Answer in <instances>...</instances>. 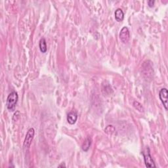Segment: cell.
<instances>
[{
  "mask_svg": "<svg viewBox=\"0 0 168 168\" xmlns=\"http://www.w3.org/2000/svg\"><path fill=\"white\" fill-rule=\"evenodd\" d=\"M18 95L17 92L12 91L9 94L7 99L6 102V107L7 109L11 112L15 111L16 105L18 102Z\"/></svg>",
  "mask_w": 168,
  "mask_h": 168,
  "instance_id": "1",
  "label": "cell"
},
{
  "mask_svg": "<svg viewBox=\"0 0 168 168\" xmlns=\"http://www.w3.org/2000/svg\"><path fill=\"white\" fill-rule=\"evenodd\" d=\"M142 156L144 158V164H145L146 167H156L155 163L154 162L152 157L150 155V149L148 146H146L145 149L142 152Z\"/></svg>",
  "mask_w": 168,
  "mask_h": 168,
  "instance_id": "2",
  "label": "cell"
},
{
  "mask_svg": "<svg viewBox=\"0 0 168 168\" xmlns=\"http://www.w3.org/2000/svg\"><path fill=\"white\" fill-rule=\"evenodd\" d=\"M34 135H35V130H34V129L32 128L29 129V130L28 131L26 135V137H25L24 144H23V146H24V148H28L30 146L32 142L34 139Z\"/></svg>",
  "mask_w": 168,
  "mask_h": 168,
  "instance_id": "3",
  "label": "cell"
},
{
  "mask_svg": "<svg viewBox=\"0 0 168 168\" xmlns=\"http://www.w3.org/2000/svg\"><path fill=\"white\" fill-rule=\"evenodd\" d=\"M119 39L123 43H127L130 39V33L128 27H123L121 30L119 34Z\"/></svg>",
  "mask_w": 168,
  "mask_h": 168,
  "instance_id": "4",
  "label": "cell"
},
{
  "mask_svg": "<svg viewBox=\"0 0 168 168\" xmlns=\"http://www.w3.org/2000/svg\"><path fill=\"white\" fill-rule=\"evenodd\" d=\"M159 97L164 105L165 110H167V101H168V91L166 88H162L160 91Z\"/></svg>",
  "mask_w": 168,
  "mask_h": 168,
  "instance_id": "5",
  "label": "cell"
},
{
  "mask_svg": "<svg viewBox=\"0 0 168 168\" xmlns=\"http://www.w3.org/2000/svg\"><path fill=\"white\" fill-rule=\"evenodd\" d=\"M78 119V114L76 112H70L67 115V121L70 125H74Z\"/></svg>",
  "mask_w": 168,
  "mask_h": 168,
  "instance_id": "6",
  "label": "cell"
},
{
  "mask_svg": "<svg viewBox=\"0 0 168 168\" xmlns=\"http://www.w3.org/2000/svg\"><path fill=\"white\" fill-rule=\"evenodd\" d=\"M91 143H92L91 138L89 137L86 138V140H85L84 143H83L82 146V150H84V152L88 151L89 148H90V146L91 145Z\"/></svg>",
  "mask_w": 168,
  "mask_h": 168,
  "instance_id": "7",
  "label": "cell"
},
{
  "mask_svg": "<svg viewBox=\"0 0 168 168\" xmlns=\"http://www.w3.org/2000/svg\"><path fill=\"white\" fill-rule=\"evenodd\" d=\"M115 18H116V21L118 22L123 21L124 18V13L121 9H117L115 11Z\"/></svg>",
  "mask_w": 168,
  "mask_h": 168,
  "instance_id": "8",
  "label": "cell"
},
{
  "mask_svg": "<svg viewBox=\"0 0 168 168\" xmlns=\"http://www.w3.org/2000/svg\"><path fill=\"white\" fill-rule=\"evenodd\" d=\"M39 47H40V51L42 53H45L47 52V43H46V40L44 38H42L40 41L39 43Z\"/></svg>",
  "mask_w": 168,
  "mask_h": 168,
  "instance_id": "9",
  "label": "cell"
},
{
  "mask_svg": "<svg viewBox=\"0 0 168 168\" xmlns=\"http://www.w3.org/2000/svg\"><path fill=\"white\" fill-rule=\"evenodd\" d=\"M133 107H135V109L137 110L138 111H139L140 112H144V109L143 106H142L139 102H138V101H134L133 103Z\"/></svg>",
  "mask_w": 168,
  "mask_h": 168,
  "instance_id": "10",
  "label": "cell"
},
{
  "mask_svg": "<svg viewBox=\"0 0 168 168\" xmlns=\"http://www.w3.org/2000/svg\"><path fill=\"white\" fill-rule=\"evenodd\" d=\"M105 133H107V134L111 135L112 134V133H114L115 132V128L113 125H108L105 130Z\"/></svg>",
  "mask_w": 168,
  "mask_h": 168,
  "instance_id": "11",
  "label": "cell"
},
{
  "mask_svg": "<svg viewBox=\"0 0 168 168\" xmlns=\"http://www.w3.org/2000/svg\"><path fill=\"white\" fill-rule=\"evenodd\" d=\"M155 1H152V0H150V1H148V5L150 7H153L154 5H155Z\"/></svg>",
  "mask_w": 168,
  "mask_h": 168,
  "instance_id": "12",
  "label": "cell"
},
{
  "mask_svg": "<svg viewBox=\"0 0 168 168\" xmlns=\"http://www.w3.org/2000/svg\"><path fill=\"white\" fill-rule=\"evenodd\" d=\"M59 167H65V165H63V164H62V165H60Z\"/></svg>",
  "mask_w": 168,
  "mask_h": 168,
  "instance_id": "13",
  "label": "cell"
}]
</instances>
